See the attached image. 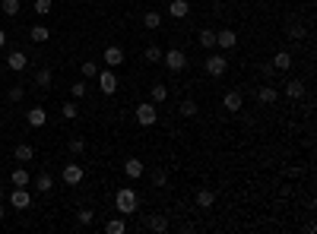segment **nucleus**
<instances>
[{
	"label": "nucleus",
	"mask_w": 317,
	"mask_h": 234,
	"mask_svg": "<svg viewBox=\"0 0 317 234\" xmlns=\"http://www.w3.org/2000/svg\"><path fill=\"white\" fill-rule=\"evenodd\" d=\"M115 206H118V212H121V215H134V212H137V206H140L137 190H134V187H121V190H118V196H115Z\"/></svg>",
	"instance_id": "f257e3e1"
},
{
	"label": "nucleus",
	"mask_w": 317,
	"mask_h": 234,
	"mask_svg": "<svg viewBox=\"0 0 317 234\" xmlns=\"http://www.w3.org/2000/svg\"><path fill=\"white\" fill-rule=\"evenodd\" d=\"M162 63L169 67L172 73H181V70H188V54L181 48H169V51H162Z\"/></svg>",
	"instance_id": "f03ea898"
},
{
	"label": "nucleus",
	"mask_w": 317,
	"mask_h": 234,
	"mask_svg": "<svg viewBox=\"0 0 317 234\" xmlns=\"http://www.w3.org/2000/svg\"><path fill=\"white\" fill-rule=\"evenodd\" d=\"M137 123L140 127H156L159 123V111H156L153 101H140L137 104Z\"/></svg>",
	"instance_id": "7ed1b4c3"
},
{
	"label": "nucleus",
	"mask_w": 317,
	"mask_h": 234,
	"mask_svg": "<svg viewBox=\"0 0 317 234\" xmlns=\"http://www.w3.org/2000/svg\"><path fill=\"white\" fill-rule=\"evenodd\" d=\"M99 89H102V95H115L118 92V73L115 70H99Z\"/></svg>",
	"instance_id": "20e7f679"
},
{
	"label": "nucleus",
	"mask_w": 317,
	"mask_h": 234,
	"mask_svg": "<svg viewBox=\"0 0 317 234\" xmlns=\"http://www.w3.org/2000/svg\"><path fill=\"white\" fill-rule=\"evenodd\" d=\"M83 165H77V161H67L64 165V171H61V177H64V184L67 187H77V184H83Z\"/></svg>",
	"instance_id": "39448f33"
},
{
	"label": "nucleus",
	"mask_w": 317,
	"mask_h": 234,
	"mask_svg": "<svg viewBox=\"0 0 317 234\" xmlns=\"http://www.w3.org/2000/svg\"><path fill=\"white\" fill-rule=\"evenodd\" d=\"M203 70H207L210 76H226V70H229V60L222 57V54H210L207 63H203Z\"/></svg>",
	"instance_id": "423d86ee"
},
{
	"label": "nucleus",
	"mask_w": 317,
	"mask_h": 234,
	"mask_svg": "<svg viewBox=\"0 0 317 234\" xmlns=\"http://www.w3.org/2000/svg\"><path fill=\"white\" fill-rule=\"evenodd\" d=\"M102 60H105V67H108V70H118V67H124V48H118V45H108V48H105V54H102Z\"/></svg>",
	"instance_id": "0eeeda50"
},
{
	"label": "nucleus",
	"mask_w": 317,
	"mask_h": 234,
	"mask_svg": "<svg viewBox=\"0 0 317 234\" xmlns=\"http://www.w3.org/2000/svg\"><path fill=\"white\" fill-rule=\"evenodd\" d=\"M222 108H226V111H241V108H245V95H241V89H229V92L222 95Z\"/></svg>",
	"instance_id": "6e6552de"
},
{
	"label": "nucleus",
	"mask_w": 317,
	"mask_h": 234,
	"mask_svg": "<svg viewBox=\"0 0 317 234\" xmlns=\"http://www.w3.org/2000/svg\"><path fill=\"white\" fill-rule=\"evenodd\" d=\"M10 206H13V209H29V206H32V193H29L26 187H16V190L10 193Z\"/></svg>",
	"instance_id": "1a4fd4ad"
},
{
	"label": "nucleus",
	"mask_w": 317,
	"mask_h": 234,
	"mask_svg": "<svg viewBox=\"0 0 317 234\" xmlns=\"http://www.w3.org/2000/svg\"><path fill=\"white\" fill-rule=\"evenodd\" d=\"M26 120H29V127L39 130V127H45V123H48V111H45L42 104H35V108H29V111H26Z\"/></svg>",
	"instance_id": "9d476101"
},
{
	"label": "nucleus",
	"mask_w": 317,
	"mask_h": 234,
	"mask_svg": "<svg viewBox=\"0 0 317 234\" xmlns=\"http://www.w3.org/2000/svg\"><path fill=\"white\" fill-rule=\"evenodd\" d=\"M238 45V35L232 32V29H222V32H216V48H222V51H232Z\"/></svg>",
	"instance_id": "9b49d317"
},
{
	"label": "nucleus",
	"mask_w": 317,
	"mask_h": 234,
	"mask_svg": "<svg viewBox=\"0 0 317 234\" xmlns=\"http://www.w3.org/2000/svg\"><path fill=\"white\" fill-rule=\"evenodd\" d=\"M124 174L130 177V181H137V177L146 174V165H143L140 158H127V161H124Z\"/></svg>",
	"instance_id": "f8f14e48"
},
{
	"label": "nucleus",
	"mask_w": 317,
	"mask_h": 234,
	"mask_svg": "<svg viewBox=\"0 0 317 234\" xmlns=\"http://www.w3.org/2000/svg\"><path fill=\"white\" fill-rule=\"evenodd\" d=\"M276 98H279V89H276L273 82H267V86L257 89V101H260V104H273Z\"/></svg>",
	"instance_id": "ddd939ff"
},
{
	"label": "nucleus",
	"mask_w": 317,
	"mask_h": 234,
	"mask_svg": "<svg viewBox=\"0 0 317 234\" xmlns=\"http://www.w3.org/2000/svg\"><path fill=\"white\" fill-rule=\"evenodd\" d=\"M169 13H172V19H188L191 4H188V0H172V4H169Z\"/></svg>",
	"instance_id": "4468645a"
},
{
	"label": "nucleus",
	"mask_w": 317,
	"mask_h": 234,
	"mask_svg": "<svg viewBox=\"0 0 317 234\" xmlns=\"http://www.w3.org/2000/svg\"><path fill=\"white\" fill-rule=\"evenodd\" d=\"M7 67H10V70H26V67H29V57H26L23 51H10V54H7Z\"/></svg>",
	"instance_id": "2eb2a0df"
},
{
	"label": "nucleus",
	"mask_w": 317,
	"mask_h": 234,
	"mask_svg": "<svg viewBox=\"0 0 317 234\" xmlns=\"http://www.w3.org/2000/svg\"><path fill=\"white\" fill-rule=\"evenodd\" d=\"M29 38H32L35 45H45V41L51 38V29H48V26H32V29H29Z\"/></svg>",
	"instance_id": "dca6fc26"
},
{
	"label": "nucleus",
	"mask_w": 317,
	"mask_h": 234,
	"mask_svg": "<svg viewBox=\"0 0 317 234\" xmlns=\"http://www.w3.org/2000/svg\"><path fill=\"white\" fill-rule=\"evenodd\" d=\"M10 184H13V187H29V184H32V177H29V171H26V168H13Z\"/></svg>",
	"instance_id": "f3484780"
},
{
	"label": "nucleus",
	"mask_w": 317,
	"mask_h": 234,
	"mask_svg": "<svg viewBox=\"0 0 317 234\" xmlns=\"http://www.w3.org/2000/svg\"><path fill=\"white\" fill-rule=\"evenodd\" d=\"M286 95H289L292 101L305 98V82H302V79H292V82H286Z\"/></svg>",
	"instance_id": "a211bd4d"
},
{
	"label": "nucleus",
	"mask_w": 317,
	"mask_h": 234,
	"mask_svg": "<svg viewBox=\"0 0 317 234\" xmlns=\"http://www.w3.org/2000/svg\"><path fill=\"white\" fill-rule=\"evenodd\" d=\"M213 203H216V193L213 190H207V187L197 190V206L200 209H213Z\"/></svg>",
	"instance_id": "6ab92c4d"
},
{
	"label": "nucleus",
	"mask_w": 317,
	"mask_h": 234,
	"mask_svg": "<svg viewBox=\"0 0 317 234\" xmlns=\"http://www.w3.org/2000/svg\"><path fill=\"white\" fill-rule=\"evenodd\" d=\"M149 98H153V104L165 101V98H169V86H162V82H153V89H149Z\"/></svg>",
	"instance_id": "aec40b11"
},
{
	"label": "nucleus",
	"mask_w": 317,
	"mask_h": 234,
	"mask_svg": "<svg viewBox=\"0 0 317 234\" xmlns=\"http://www.w3.org/2000/svg\"><path fill=\"white\" fill-rule=\"evenodd\" d=\"M143 26H146V29H159V26H162V13H159V10H146V13H143Z\"/></svg>",
	"instance_id": "412c9836"
},
{
	"label": "nucleus",
	"mask_w": 317,
	"mask_h": 234,
	"mask_svg": "<svg viewBox=\"0 0 317 234\" xmlns=\"http://www.w3.org/2000/svg\"><path fill=\"white\" fill-rule=\"evenodd\" d=\"M273 67H276V70H289V67H292V54H289V51H276V54H273Z\"/></svg>",
	"instance_id": "4be33fe9"
},
{
	"label": "nucleus",
	"mask_w": 317,
	"mask_h": 234,
	"mask_svg": "<svg viewBox=\"0 0 317 234\" xmlns=\"http://www.w3.org/2000/svg\"><path fill=\"white\" fill-rule=\"evenodd\" d=\"M146 225H149V231H156V234H165V231H169V219H165V215H153Z\"/></svg>",
	"instance_id": "5701e85b"
},
{
	"label": "nucleus",
	"mask_w": 317,
	"mask_h": 234,
	"mask_svg": "<svg viewBox=\"0 0 317 234\" xmlns=\"http://www.w3.org/2000/svg\"><path fill=\"white\" fill-rule=\"evenodd\" d=\"M149 181H153V187H165V184H169V171H165V168H153V171H149Z\"/></svg>",
	"instance_id": "b1692460"
},
{
	"label": "nucleus",
	"mask_w": 317,
	"mask_h": 234,
	"mask_svg": "<svg viewBox=\"0 0 317 234\" xmlns=\"http://www.w3.org/2000/svg\"><path fill=\"white\" fill-rule=\"evenodd\" d=\"M143 57H146V63H159V60H162V48H159V45H146Z\"/></svg>",
	"instance_id": "393cba45"
},
{
	"label": "nucleus",
	"mask_w": 317,
	"mask_h": 234,
	"mask_svg": "<svg viewBox=\"0 0 317 234\" xmlns=\"http://www.w3.org/2000/svg\"><path fill=\"white\" fill-rule=\"evenodd\" d=\"M0 13L4 16H20V0H0Z\"/></svg>",
	"instance_id": "a878e982"
},
{
	"label": "nucleus",
	"mask_w": 317,
	"mask_h": 234,
	"mask_svg": "<svg viewBox=\"0 0 317 234\" xmlns=\"http://www.w3.org/2000/svg\"><path fill=\"white\" fill-rule=\"evenodd\" d=\"M16 161H32V155H35V149L32 146H26V142H20V146H16Z\"/></svg>",
	"instance_id": "bb28decb"
},
{
	"label": "nucleus",
	"mask_w": 317,
	"mask_h": 234,
	"mask_svg": "<svg viewBox=\"0 0 317 234\" xmlns=\"http://www.w3.org/2000/svg\"><path fill=\"white\" fill-rule=\"evenodd\" d=\"M61 117H64V120H77V117H80V108H77V101H67V104L61 108Z\"/></svg>",
	"instance_id": "cd10ccee"
},
{
	"label": "nucleus",
	"mask_w": 317,
	"mask_h": 234,
	"mask_svg": "<svg viewBox=\"0 0 317 234\" xmlns=\"http://www.w3.org/2000/svg\"><path fill=\"white\" fill-rule=\"evenodd\" d=\"M105 231H108V234H124V231H127V222H124V215H121V219H111V222L105 225Z\"/></svg>",
	"instance_id": "c85d7f7f"
},
{
	"label": "nucleus",
	"mask_w": 317,
	"mask_h": 234,
	"mask_svg": "<svg viewBox=\"0 0 317 234\" xmlns=\"http://www.w3.org/2000/svg\"><path fill=\"white\" fill-rule=\"evenodd\" d=\"M80 73H83L86 79L99 76V63H96V60H83V63H80Z\"/></svg>",
	"instance_id": "c756f323"
},
{
	"label": "nucleus",
	"mask_w": 317,
	"mask_h": 234,
	"mask_svg": "<svg viewBox=\"0 0 317 234\" xmlns=\"http://www.w3.org/2000/svg\"><path fill=\"white\" fill-rule=\"evenodd\" d=\"M54 187V177L51 174H39V177H35V190H42V193H48Z\"/></svg>",
	"instance_id": "7c9ffc66"
},
{
	"label": "nucleus",
	"mask_w": 317,
	"mask_h": 234,
	"mask_svg": "<svg viewBox=\"0 0 317 234\" xmlns=\"http://www.w3.org/2000/svg\"><path fill=\"white\" fill-rule=\"evenodd\" d=\"M54 10V0H35L32 4V13H39V16H48Z\"/></svg>",
	"instance_id": "2f4dec72"
},
{
	"label": "nucleus",
	"mask_w": 317,
	"mask_h": 234,
	"mask_svg": "<svg viewBox=\"0 0 317 234\" xmlns=\"http://www.w3.org/2000/svg\"><path fill=\"white\" fill-rule=\"evenodd\" d=\"M51 79H54V76H51V70H48V67H42L39 73H35V82H39L42 89H51Z\"/></svg>",
	"instance_id": "473e14b6"
},
{
	"label": "nucleus",
	"mask_w": 317,
	"mask_h": 234,
	"mask_svg": "<svg viewBox=\"0 0 317 234\" xmlns=\"http://www.w3.org/2000/svg\"><path fill=\"white\" fill-rule=\"evenodd\" d=\"M200 45L203 48H216V32L213 29H200Z\"/></svg>",
	"instance_id": "72a5a7b5"
},
{
	"label": "nucleus",
	"mask_w": 317,
	"mask_h": 234,
	"mask_svg": "<svg viewBox=\"0 0 317 234\" xmlns=\"http://www.w3.org/2000/svg\"><path fill=\"white\" fill-rule=\"evenodd\" d=\"M26 98V89L23 86H10L7 89V101H23Z\"/></svg>",
	"instance_id": "f704fd0d"
},
{
	"label": "nucleus",
	"mask_w": 317,
	"mask_h": 234,
	"mask_svg": "<svg viewBox=\"0 0 317 234\" xmlns=\"http://www.w3.org/2000/svg\"><path fill=\"white\" fill-rule=\"evenodd\" d=\"M178 111H181V117H197V101H181V108H178Z\"/></svg>",
	"instance_id": "c9c22d12"
},
{
	"label": "nucleus",
	"mask_w": 317,
	"mask_h": 234,
	"mask_svg": "<svg viewBox=\"0 0 317 234\" xmlns=\"http://www.w3.org/2000/svg\"><path fill=\"white\" fill-rule=\"evenodd\" d=\"M77 222L80 225H92V222H96V212H92V209H80L77 212Z\"/></svg>",
	"instance_id": "e433bc0d"
},
{
	"label": "nucleus",
	"mask_w": 317,
	"mask_h": 234,
	"mask_svg": "<svg viewBox=\"0 0 317 234\" xmlns=\"http://www.w3.org/2000/svg\"><path fill=\"white\" fill-rule=\"evenodd\" d=\"M86 152V142L77 136V139H70V155H83Z\"/></svg>",
	"instance_id": "4c0bfd02"
},
{
	"label": "nucleus",
	"mask_w": 317,
	"mask_h": 234,
	"mask_svg": "<svg viewBox=\"0 0 317 234\" xmlns=\"http://www.w3.org/2000/svg\"><path fill=\"white\" fill-rule=\"evenodd\" d=\"M289 38L292 41H302L305 38V26H289Z\"/></svg>",
	"instance_id": "58836bf2"
},
{
	"label": "nucleus",
	"mask_w": 317,
	"mask_h": 234,
	"mask_svg": "<svg viewBox=\"0 0 317 234\" xmlns=\"http://www.w3.org/2000/svg\"><path fill=\"white\" fill-rule=\"evenodd\" d=\"M70 95H73V98H83V95H86V82H83V79L73 82V86H70Z\"/></svg>",
	"instance_id": "ea45409f"
},
{
	"label": "nucleus",
	"mask_w": 317,
	"mask_h": 234,
	"mask_svg": "<svg viewBox=\"0 0 317 234\" xmlns=\"http://www.w3.org/2000/svg\"><path fill=\"white\" fill-rule=\"evenodd\" d=\"M273 73H276V67H273V63H260V76H264V79H270Z\"/></svg>",
	"instance_id": "a19ab883"
},
{
	"label": "nucleus",
	"mask_w": 317,
	"mask_h": 234,
	"mask_svg": "<svg viewBox=\"0 0 317 234\" xmlns=\"http://www.w3.org/2000/svg\"><path fill=\"white\" fill-rule=\"evenodd\" d=\"M7 38H10V35H7L4 29H0V48H4V45H7Z\"/></svg>",
	"instance_id": "79ce46f5"
},
{
	"label": "nucleus",
	"mask_w": 317,
	"mask_h": 234,
	"mask_svg": "<svg viewBox=\"0 0 317 234\" xmlns=\"http://www.w3.org/2000/svg\"><path fill=\"white\" fill-rule=\"evenodd\" d=\"M4 215H7V209H4V206H0V219H4Z\"/></svg>",
	"instance_id": "37998d69"
},
{
	"label": "nucleus",
	"mask_w": 317,
	"mask_h": 234,
	"mask_svg": "<svg viewBox=\"0 0 317 234\" xmlns=\"http://www.w3.org/2000/svg\"><path fill=\"white\" fill-rule=\"evenodd\" d=\"M0 196H4V187H0Z\"/></svg>",
	"instance_id": "c03bdc74"
},
{
	"label": "nucleus",
	"mask_w": 317,
	"mask_h": 234,
	"mask_svg": "<svg viewBox=\"0 0 317 234\" xmlns=\"http://www.w3.org/2000/svg\"><path fill=\"white\" fill-rule=\"evenodd\" d=\"M0 108H4V101H0Z\"/></svg>",
	"instance_id": "a18cd8bd"
}]
</instances>
